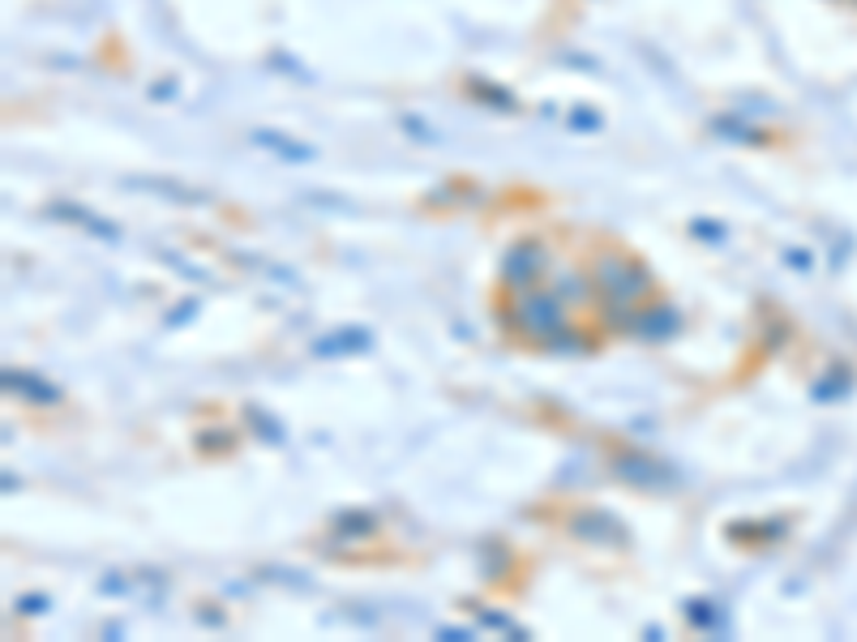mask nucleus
<instances>
[{
  "instance_id": "20e7f679",
  "label": "nucleus",
  "mask_w": 857,
  "mask_h": 642,
  "mask_svg": "<svg viewBox=\"0 0 857 642\" xmlns=\"http://www.w3.org/2000/svg\"><path fill=\"white\" fill-rule=\"evenodd\" d=\"M613 467H617L622 480H630L639 489H664V485H673V471L664 463H656V458H644V454H617Z\"/></svg>"
},
{
  "instance_id": "ddd939ff",
  "label": "nucleus",
  "mask_w": 857,
  "mask_h": 642,
  "mask_svg": "<svg viewBox=\"0 0 857 642\" xmlns=\"http://www.w3.org/2000/svg\"><path fill=\"white\" fill-rule=\"evenodd\" d=\"M344 532H352L348 540H356V536H369V532H373V514H360V510H352V514H339V518H335V536H344Z\"/></svg>"
},
{
  "instance_id": "9d476101",
  "label": "nucleus",
  "mask_w": 857,
  "mask_h": 642,
  "mask_svg": "<svg viewBox=\"0 0 857 642\" xmlns=\"http://www.w3.org/2000/svg\"><path fill=\"white\" fill-rule=\"evenodd\" d=\"M467 86H472V95H476L480 103H494V107H502V112H514V107H519L514 95H510L506 86H494V82H485V78H472Z\"/></svg>"
},
{
  "instance_id": "dca6fc26",
  "label": "nucleus",
  "mask_w": 857,
  "mask_h": 642,
  "mask_svg": "<svg viewBox=\"0 0 857 642\" xmlns=\"http://www.w3.org/2000/svg\"><path fill=\"white\" fill-rule=\"evenodd\" d=\"M570 120H575V129H601V116H592V112H570Z\"/></svg>"
},
{
  "instance_id": "2eb2a0df",
  "label": "nucleus",
  "mask_w": 857,
  "mask_h": 642,
  "mask_svg": "<svg viewBox=\"0 0 857 642\" xmlns=\"http://www.w3.org/2000/svg\"><path fill=\"white\" fill-rule=\"evenodd\" d=\"M545 347H549V351H570V355H575V351H583V339L570 335V326H561L554 339H545Z\"/></svg>"
},
{
  "instance_id": "423d86ee",
  "label": "nucleus",
  "mask_w": 857,
  "mask_h": 642,
  "mask_svg": "<svg viewBox=\"0 0 857 642\" xmlns=\"http://www.w3.org/2000/svg\"><path fill=\"white\" fill-rule=\"evenodd\" d=\"M630 335H639V339H648V343L673 339V335H678V313H673L669 304H648V308L635 313V330H630Z\"/></svg>"
},
{
  "instance_id": "7ed1b4c3",
  "label": "nucleus",
  "mask_w": 857,
  "mask_h": 642,
  "mask_svg": "<svg viewBox=\"0 0 857 642\" xmlns=\"http://www.w3.org/2000/svg\"><path fill=\"white\" fill-rule=\"evenodd\" d=\"M545 266H549V253L541 241H519V245L506 248L502 257V279L506 288H536V279L545 275Z\"/></svg>"
},
{
  "instance_id": "4468645a",
  "label": "nucleus",
  "mask_w": 857,
  "mask_h": 642,
  "mask_svg": "<svg viewBox=\"0 0 857 642\" xmlns=\"http://www.w3.org/2000/svg\"><path fill=\"white\" fill-rule=\"evenodd\" d=\"M253 142L283 150V154H292V159H313V150L309 147H297V142H288V138H279V133H253Z\"/></svg>"
},
{
  "instance_id": "1a4fd4ad",
  "label": "nucleus",
  "mask_w": 857,
  "mask_h": 642,
  "mask_svg": "<svg viewBox=\"0 0 857 642\" xmlns=\"http://www.w3.org/2000/svg\"><path fill=\"white\" fill-rule=\"evenodd\" d=\"M125 185H134V189H159L163 198H176V201H202L198 189H189V185H176V180H163V176H129Z\"/></svg>"
},
{
  "instance_id": "39448f33",
  "label": "nucleus",
  "mask_w": 857,
  "mask_h": 642,
  "mask_svg": "<svg viewBox=\"0 0 857 642\" xmlns=\"http://www.w3.org/2000/svg\"><path fill=\"white\" fill-rule=\"evenodd\" d=\"M566 532L579 536V540H592V544H622V523H613L609 514L601 510H583V514H570L566 518Z\"/></svg>"
},
{
  "instance_id": "f3484780",
  "label": "nucleus",
  "mask_w": 857,
  "mask_h": 642,
  "mask_svg": "<svg viewBox=\"0 0 857 642\" xmlns=\"http://www.w3.org/2000/svg\"><path fill=\"white\" fill-rule=\"evenodd\" d=\"M44 604H48L44 595H26V599H22V608H26V612H44Z\"/></svg>"
},
{
  "instance_id": "6e6552de",
  "label": "nucleus",
  "mask_w": 857,
  "mask_h": 642,
  "mask_svg": "<svg viewBox=\"0 0 857 642\" xmlns=\"http://www.w3.org/2000/svg\"><path fill=\"white\" fill-rule=\"evenodd\" d=\"M711 129H716L720 138H729V142H742V147L767 142V133H763V129H751V120H742V116H716Z\"/></svg>"
},
{
  "instance_id": "f8f14e48",
  "label": "nucleus",
  "mask_w": 857,
  "mask_h": 642,
  "mask_svg": "<svg viewBox=\"0 0 857 642\" xmlns=\"http://www.w3.org/2000/svg\"><path fill=\"white\" fill-rule=\"evenodd\" d=\"M588 296H592V279H583V275H561V279H557V300L583 304Z\"/></svg>"
},
{
  "instance_id": "f257e3e1",
  "label": "nucleus",
  "mask_w": 857,
  "mask_h": 642,
  "mask_svg": "<svg viewBox=\"0 0 857 642\" xmlns=\"http://www.w3.org/2000/svg\"><path fill=\"white\" fill-rule=\"evenodd\" d=\"M592 288L605 296L613 308H635L644 296H652V275L644 270V261L626 257V253H601L592 261Z\"/></svg>"
},
{
  "instance_id": "0eeeda50",
  "label": "nucleus",
  "mask_w": 857,
  "mask_h": 642,
  "mask_svg": "<svg viewBox=\"0 0 857 642\" xmlns=\"http://www.w3.org/2000/svg\"><path fill=\"white\" fill-rule=\"evenodd\" d=\"M4 386L9 390H18V395H26V402H39V407H48V402H60V390L48 386L44 377H35V373H4Z\"/></svg>"
},
{
  "instance_id": "9b49d317",
  "label": "nucleus",
  "mask_w": 857,
  "mask_h": 642,
  "mask_svg": "<svg viewBox=\"0 0 857 642\" xmlns=\"http://www.w3.org/2000/svg\"><path fill=\"white\" fill-rule=\"evenodd\" d=\"M48 214H56V219H73V223H86L91 232H100V236H107V241L116 236V232H112V223H103V219H95L91 210H78V206H48Z\"/></svg>"
},
{
  "instance_id": "f03ea898",
  "label": "nucleus",
  "mask_w": 857,
  "mask_h": 642,
  "mask_svg": "<svg viewBox=\"0 0 857 642\" xmlns=\"http://www.w3.org/2000/svg\"><path fill=\"white\" fill-rule=\"evenodd\" d=\"M502 322L514 335H532L541 343L554 339L557 330L566 326L557 292H536V288H519V296H510V304L502 308Z\"/></svg>"
}]
</instances>
